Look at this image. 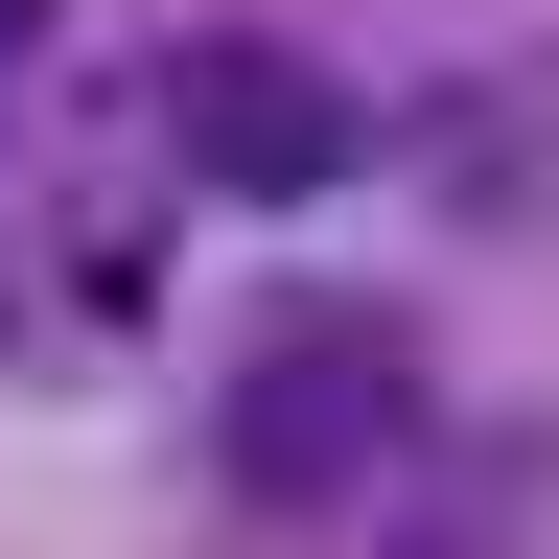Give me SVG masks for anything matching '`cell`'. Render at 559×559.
Here are the masks:
<instances>
[{"label":"cell","mask_w":559,"mask_h":559,"mask_svg":"<svg viewBox=\"0 0 559 559\" xmlns=\"http://www.w3.org/2000/svg\"><path fill=\"white\" fill-rule=\"evenodd\" d=\"M0 47H24V0H0Z\"/></svg>","instance_id":"obj_3"},{"label":"cell","mask_w":559,"mask_h":559,"mask_svg":"<svg viewBox=\"0 0 559 559\" xmlns=\"http://www.w3.org/2000/svg\"><path fill=\"white\" fill-rule=\"evenodd\" d=\"M419 419H443V373H419L396 304H304L234 349V396H210V466L257 489V513H373V489L419 466Z\"/></svg>","instance_id":"obj_1"},{"label":"cell","mask_w":559,"mask_h":559,"mask_svg":"<svg viewBox=\"0 0 559 559\" xmlns=\"http://www.w3.org/2000/svg\"><path fill=\"white\" fill-rule=\"evenodd\" d=\"M349 70L326 47H280V24H187L164 47V164L187 187H234V210H304V187H349Z\"/></svg>","instance_id":"obj_2"}]
</instances>
